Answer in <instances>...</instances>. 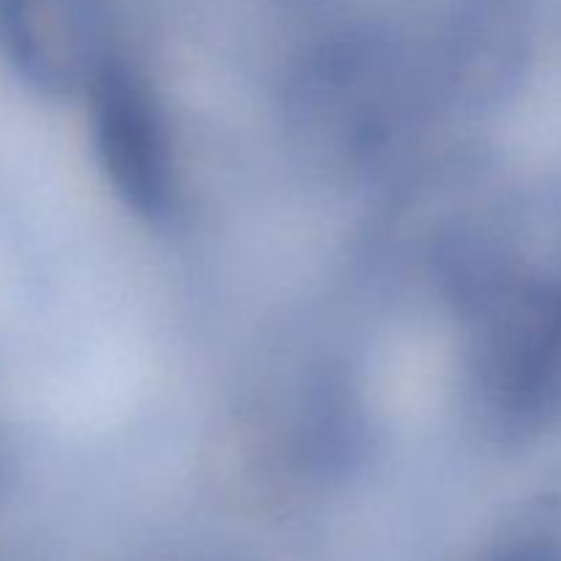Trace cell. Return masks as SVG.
Segmentation results:
<instances>
[{
    "mask_svg": "<svg viewBox=\"0 0 561 561\" xmlns=\"http://www.w3.org/2000/svg\"><path fill=\"white\" fill-rule=\"evenodd\" d=\"M477 561H561V515L551 507L535 510Z\"/></svg>",
    "mask_w": 561,
    "mask_h": 561,
    "instance_id": "4",
    "label": "cell"
},
{
    "mask_svg": "<svg viewBox=\"0 0 561 561\" xmlns=\"http://www.w3.org/2000/svg\"><path fill=\"white\" fill-rule=\"evenodd\" d=\"M0 49L47 96H88L121 60L104 0H0Z\"/></svg>",
    "mask_w": 561,
    "mask_h": 561,
    "instance_id": "1",
    "label": "cell"
},
{
    "mask_svg": "<svg viewBox=\"0 0 561 561\" xmlns=\"http://www.w3.org/2000/svg\"><path fill=\"white\" fill-rule=\"evenodd\" d=\"M88 99L93 151L113 192L140 217H162L173 197V168L151 88L115 60Z\"/></svg>",
    "mask_w": 561,
    "mask_h": 561,
    "instance_id": "2",
    "label": "cell"
},
{
    "mask_svg": "<svg viewBox=\"0 0 561 561\" xmlns=\"http://www.w3.org/2000/svg\"><path fill=\"white\" fill-rule=\"evenodd\" d=\"M526 0H458L447 33L449 85L471 104L491 102L518 77L526 47Z\"/></svg>",
    "mask_w": 561,
    "mask_h": 561,
    "instance_id": "3",
    "label": "cell"
}]
</instances>
